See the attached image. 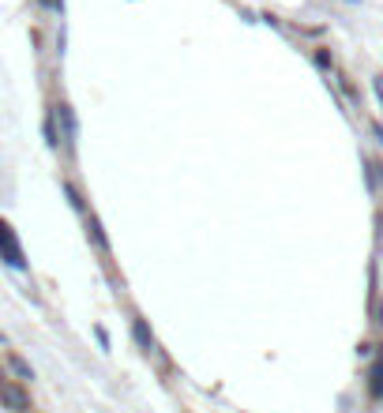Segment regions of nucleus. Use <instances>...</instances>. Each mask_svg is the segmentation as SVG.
<instances>
[{"mask_svg": "<svg viewBox=\"0 0 383 413\" xmlns=\"http://www.w3.org/2000/svg\"><path fill=\"white\" fill-rule=\"evenodd\" d=\"M8 365H12V372H15L19 379H34V372H30V365H27L19 353H8Z\"/></svg>", "mask_w": 383, "mask_h": 413, "instance_id": "5", "label": "nucleus"}, {"mask_svg": "<svg viewBox=\"0 0 383 413\" xmlns=\"http://www.w3.org/2000/svg\"><path fill=\"white\" fill-rule=\"evenodd\" d=\"M0 256H4L12 267H27L23 248H19V241H15V233H12V225H8V222H0Z\"/></svg>", "mask_w": 383, "mask_h": 413, "instance_id": "1", "label": "nucleus"}, {"mask_svg": "<svg viewBox=\"0 0 383 413\" xmlns=\"http://www.w3.org/2000/svg\"><path fill=\"white\" fill-rule=\"evenodd\" d=\"M91 237H94V241L102 244V248H109V244H105V237H102V225H98L94 218H91Z\"/></svg>", "mask_w": 383, "mask_h": 413, "instance_id": "7", "label": "nucleus"}, {"mask_svg": "<svg viewBox=\"0 0 383 413\" xmlns=\"http://www.w3.org/2000/svg\"><path fill=\"white\" fill-rule=\"evenodd\" d=\"M57 117H60V124H64V139L75 143V136H79V128H75V113L68 110V105H57Z\"/></svg>", "mask_w": 383, "mask_h": 413, "instance_id": "4", "label": "nucleus"}, {"mask_svg": "<svg viewBox=\"0 0 383 413\" xmlns=\"http://www.w3.org/2000/svg\"><path fill=\"white\" fill-rule=\"evenodd\" d=\"M136 342L143 346L147 353L155 350V339H150V331H147V323H143V320H136Z\"/></svg>", "mask_w": 383, "mask_h": 413, "instance_id": "6", "label": "nucleus"}, {"mask_svg": "<svg viewBox=\"0 0 383 413\" xmlns=\"http://www.w3.org/2000/svg\"><path fill=\"white\" fill-rule=\"evenodd\" d=\"M0 402H4L12 413H27L30 409V398L19 387H12V383H0Z\"/></svg>", "mask_w": 383, "mask_h": 413, "instance_id": "2", "label": "nucleus"}, {"mask_svg": "<svg viewBox=\"0 0 383 413\" xmlns=\"http://www.w3.org/2000/svg\"><path fill=\"white\" fill-rule=\"evenodd\" d=\"M368 395L383 402V350L376 353V365H372V372H368Z\"/></svg>", "mask_w": 383, "mask_h": 413, "instance_id": "3", "label": "nucleus"}, {"mask_svg": "<svg viewBox=\"0 0 383 413\" xmlns=\"http://www.w3.org/2000/svg\"><path fill=\"white\" fill-rule=\"evenodd\" d=\"M0 379H4V376H0Z\"/></svg>", "mask_w": 383, "mask_h": 413, "instance_id": "8", "label": "nucleus"}]
</instances>
